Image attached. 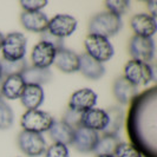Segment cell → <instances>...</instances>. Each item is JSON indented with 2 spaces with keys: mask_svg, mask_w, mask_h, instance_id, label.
I'll use <instances>...</instances> for the list:
<instances>
[{
  "mask_svg": "<svg viewBox=\"0 0 157 157\" xmlns=\"http://www.w3.org/2000/svg\"><path fill=\"white\" fill-rule=\"evenodd\" d=\"M13 111L5 101L0 98V130L10 129L13 124Z\"/></svg>",
  "mask_w": 157,
  "mask_h": 157,
  "instance_id": "484cf974",
  "label": "cell"
},
{
  "mask_svg": "<svg viewBox=\"0 0 157 157\" xmlns=\"http://www.w3.org/2000/svg\"><path fill=\"white\" fill-rule=\"evenodd\" d=\"M97 103V94L91 89H80L73 92L69 101V109L77 112H85L94 108Z\"/></svg>",
  "mask_w": 157,
  "mask_h": 157,
  "instance_id": "7c38bea8",
  "label": "cell"
},
{
  "mask_svg": "<svg viewBox=\"0 0 157 157\" xmlns=\"http://www.w3.org/2000/svg\"><path fill=\"white\" fill-rule=\"evenodd\" d=\"M135 86L148 85L154 79V71L148 63H142L138 60H129L124 67V76Z\"/></svg>",
  "mask_w": 157,
  "mask_h": 157,
  "instance_id": "8992f818",
  "label": "cell"
},
{
  "mask_svg": "<svg viewBox=\"0 0 157 157\" xmlns=\"http://www.w3.org/2000/svg\"><path fill=\"white\" fill-rule=\"evenodd\" d=\"M18 145L25 155L39 157L46 151V142L41 134L23 130L18 136Z\"/></svg>",
  "mask_w": 157,
  "mask_h": 157,
  "instance_id": "52a82bcc",
  "label": "cell"
},
{
  "mask_svg": "<svg viewBox=\"0 0 157 157\" xmlns=\"http://www.w3.org/2000/svg\"><path fill=\"white\" fill-rule=\"evenodd\" d=\"M113 157H142V155L132 144L121 142L115 150Z\"/></svg>",
  "mask_w": 157,
  "mask_h": 157,
  "instance_id": "83f0119b",
  "label": "cell"
},
{
  "mask_svg": "<svg viewBox=\"0 0 157 157\" xmlns=\"http://www.w3.org/2000/svg\"><path fill=\"white\" fill-rule=\"evenodd\" d=\"M98 140V132L90 130L85 126H79L75 129L72 145L80 152H91L96 148Z\"/></svg>",
  "mask_w": 157,
  "mask_h": 157,
  "instance_id": "8fae6325",
  "label": "cell"
},
{
  "mask_svg": "<svg viewBox=\"0 0 157 157\" xmlns=\"http://www.w3.org/2000/svg\"><path fill=\"white\" fill-rule=\"evenodd\" d=\"M55 65L65 73H73L79 69V56L67 48L57 50L55 57Z\"/></svg>",
  "mask_w": 157,
  "mask_h": 157,
  "instance_id": "2e32d148",
  "label": "cell"
},
{
  "mask_svg": "<svg viewBox=\"0 0 157 157\" xmlns=\"http://www.w3.org/2000/svg\"><path fill=\"white\" fill-rule=\"evenodd\" d=\"M0 65H1V78H6L14 75H21L24 70L27 67L25 59H20L17 62H8L2 59L0 60Z\"/></svg>",
  "mask_w": 157,
  "mask_h": 157,
  "instance_id": "d4e9b609",
  "label": "cell"
},
{
  "mask_svg": "<svg viewBox=\"0 0 157 157\" xmlns=\"http://www.w3.org/2000/svg\"><path fill=\"white\" fill-rule=\"evenodd\" d=\"M53 117L45 111L39 109L36 110H27L21 117L20 124L25 131L41 134L44 131H48V129L53 124Z\"/></svg>",
  "mask_w": 157,
  "mask_h": 157,
  "instance_id": "277c9868",
  "label": "cell"
},
{
  "mask_svg": "<svg viewBox=\"0 0 157 157\" xmlns=\"http://www.w3.org/2000/svg\"><path fill=\"white\" fill-rule=\"evenodd\" d=\"M113 94L119 103L129 104L137 96V86L124 77H118L113 83Z\"/></svg>",
  "mask_w": 157,
  "mask_h": 157,
  "instance_id": "d6986e66",
  "label": "cell"
},
{
  "mask_svg": "<svg viewBox=\"0 0 157 157\" xmlns=\"http://www.w3.org/2000/svg\"><path fill=\"white\" fill-rule=\"evenodd\" d=\"M45 94L43 87L39 85L26 84L23 94L20 96V101L27 110H36L38 109L44 102Z\"/></svg>",
  "mask_w": 157,
  "mask_h": 157,
  "instance_id": "e0dca14e",
  "label": "cell"
},
{
  "mask_svg": "<svg viewBox=\"0 0 157 157\" xmlns=\"http://www.w3.org/2000/svg\"><path fill=\"white\" fill-rule=\"evenodd\" d=\"M119 143L121 141L117 135H103V137H99V140L97 142L94 152H96L97 156H103V155L113 156L115 150Z\"/></svg>",
  "mask_w": 157,
  "mask_h": 157,
  "instance_id": "cb8c5ba5",
  "label": "cell"
},
{
  "mask_svg": "<svg viewBox=\"0 0 157 157\" xmlns=\"http://www.w3.org/2000/svg\"><path fill=\"white\" fill-rule=\"evenodd\" d=\"M84 45L86 50V55L102 64L110 60L115 53L113 46L109 39L97 34H89L85 38Z\"/></svg>",
  "mask_w": 157,
  "mask_h": 157,
  "instance_id": "3957f363",
  "label": "cell"
},
{
  "mask_svg": "<svg viewBox=\"0 0 157 157\" xmlns=\"http://www.w3.org/2000/svg\"><path fill=\"white\" fill-rule=\"evenodd\" d=\"M105 6L108 7L109 12L121 17L128 11V8L130 7V2L128 0H106Z\"/></svg>",
  "mask_w": 157,
  "mask_h": 157,
  "instance_id": "4316f807",
  "label": "cell"
},
{
  "mask_svg": "<svg viewBox=\"0 0 157 157\" xmlns=\"http://www.w3.org/2000/svg\"><path fill=\"white\" fill-rule=\"evenodd\" d=\"M156 108V87H151L135 97L129 111L128 134L131 144L145 157H157Z\"/></svg>",
  "mask_w": 157,
  "mask_h": 157,
  "instance_id": "6da1fadb",
  "label": "cell"
},
{
  "mask_svg": "<svg viewBox=\"0 0 157 157\" xmlns=\"http://www.w3.org/2000/svg\"><path fill=\"white\" fill-rule=\"evenodd\" d=\"M4 38H5V36L0 32V51H1V46H2V43H4Z\"/></svg>",
  "mask_w": 157,
  "mask_h": 157,
  "instance_id": "836d02e7",
  "label": "cell"
},
{
  "mask_svg": "<svg viewBox=\"0 0 157 157\" xmlns=\"http://www.w3.org/2000/svg\"><path fill=\"white\" fill-rule=\"evenodd\" d=\"M97 157H113V156H111V155H103V156H97Z\"/></svg>",
  "mask_w": 157,
  "mask_h": 157,
  "instance_id": "d590c367",
  "label": "cell"
},
{
  "mask_svg": "<svg viewBox=\"0 0 157 157\" xmlns=\"http://www.w3.org/2000/svg\"><path fill=\"white\" fill-rule=\"evenodd\" d=\"M105 111L108 115V124H106V128L103 130V134L117 135L123 125V118H124L123 110L118 106H112Z\"/></svg>",
  "mask_w": 157,
  "mask_h": 157,
  "instance_id": "603a6c76",
  "label": "cell"
},
{
  "mask_svg": "<svg viewBox=\"0 0 157 157\" xmlns=\"http://www.w3.org/2000/svg\"><path fill=\"white\" fill-rule=\"evenodd\" d=\"M130 25L135 36L152 38V36L156 33V19L149 13L135 14L130 20Z\"/></svg>",
  "mask_w": 157,
  "mask_h": 157,
  "instance_id": "4fadbf2b",
  "label": "cell"
},
{
  "mask_svg": "<svg viewBox=\"0 0 157 157\" xmlns=\"http://www.w3.org/2000/svg\"><path fill=\"white\" fill-rule=\"evenodd\" d=\"M41 40H43V41H46V43H50V44L53 45L57 50L64 48L63 39H59V38H57V37H53L52 34H50L47 31H45L43 33V39Z\"/></svg>",
  "mask_w": 157,
  "mask_h": 157,
  "instance_id": "1f68e13d",
  "label": "cell"
},
{
  "mask_svg": "<svg viewBox=\"0 0 157 157\" xmlns=\"http://www.w3.org/2000/svg\"><path fill=\"white\" fill-rule=\"evenodd\" d=\"M0 78H1V65H0Z\"/></svg>",
  "mask_w": 157,
  "mask_h": 157,
  "instance_id": "8d00e7d4",
  "label": "cell"
},
{
  "mask_svg": "<svg viewBox=\"0 0 157 157\" xmlns=\"http://www.w3.org/2000/svg\"><path fill=\"white\" fill-rule=\"evenodd\" d=\"M26 38L23 33L11 32L4 38V43L1 46L2 57L8 62H17L24 59L26 55Z\"/></svg>",
  "mask_w": 157,
  "mask_h": 157,
  "instance_id": "5b68a950",
  "label": "cell"
},
{
  "mask_svg": "<svg viewBox=\"0 0 157 157\" xmlns=\"http://www.w3.org/2000/svg\"><path fill=\"white\" fill-rule=\"evenodd\" d=\"M129 52L134 60L149 64L155 55L154 40L152 38L134 36L129 43Z\"/></svg>",
  "mask_w": 157,
  "mask_h": 157,
  "instance_id": "ba28073f",
  "label": "cell"
},
{
  "mask_svg": "<svg viewBox=\"0 0 157 157\" xmlns=\"http://www.w3.org/2000/svg\"><path fill=\"white\" fill-rule=\"evenodd\" d=\"M25 82L20 75L10 76L2 78V96L10 101L18 99L25 89Z\"/></svg>",
  "mask_w": 157,
  "mask_h": 157,
  "instance_id": "ffe728a7",
  "label": "cell"
},
{
  "mask_svg": "<svg viewBox=\"0 0 157 157\" xmlns=\"http://www.w3.org/2000/svg\"><path fill=\"white\" fill-rule=\"evenodd\" d=\"M48 4L47 0H21L20 5L21 7L27 11V12H36L40 11L41 8H44Z\"/></svg>",
  "mask_w": 157,
  "mask_h": 157,
  "instance_id": "4dcf8cb0",
  "label": "cell"
},
{
  "mask_svg": "<svg viewBox=\"0 0 157 157\" xmlns=\"http://www.w3.org/2000/svg\"><path fill=\"white\" fill-rule=\"evenodd\" d=\"M45 157H70L69 148L65 144L53 143L46 149Z\"/></svg>",
  "mask_w": 157,
  "mask_h": 157,
  "instance_id": "f1b7e54d",
  "label": "cell"
},
{
  "mask_svg": "<svg viewBox=\"0 0 157 157\" xmlns=\"http://www.w3.org/2000/svg\"><path fill=\"white\" fill-rule=\"evenodd\" d=\"M57 48L53 45L46 41H39L32 50L31 59L33 66L40 67V69H48L53 62Z\"/></svg>",
  "mask_w": 157,
  "mask_h": 157,
  "instance_id": "30bf717a",
  "label": "cell"
},
{
  "mask_svg": "<svg viewBox=\"0 0 157 157\" xmlns=\"http://www.w3.org/2000/svg\"><path fill=\"white\" fill-rule=\"evenodd\" d=\"M20 21L27 31L37 32V33H44L47 31L48 18L41 11H36V12L24 11L20 16Z\"/></svg>",
  "mask_w": 157,
  "mask_h": 157,
  "instance_id": "9a60e30c",
  "label": "cell"
},
{
  "mask_svg": "<svg viewBox=\"0 0 157 157\" xmlns=\"http://www.w3.org/2000/svg\"><path fill=\"white\" fill-rule=\"evenodd\" d=\"M2 96V78H0V98Z\"/></svg>",
  "mask_w": 157,
  "mask_h": 157,
  "instance_id": "e575fe53",
  "label": "cell"
},
{
  "mask_svg": "<svg viewBox=\"0 0 157 157\" xmlns=\"http://www.w3.org/2000/svg\"><path fill=\"white\" fill-rule=\"evenodd\" d=\"M48 134L55 143L69 145V144H72V141H73L75 129H72L66 123H64L63 121H58V122L55 121L51 128L48 129Z\"/></svg>",
  "mask_w": 157,
  "mask_h": 157,
  "instance_id": "44dd1931",
  "label": "cell"
},
{
  "mask_svg": "<svg viewBox=\"0 0 157 157\" xmlns=\"http://www.w3.org/2000/svg\"><path fill=\"white\" fill-rule=\"evenodd\" d=\"M62 121L69 126H71L72 129H77L79 126H82V113L69 109L65 112Z\"/></svg>",
  "mask_w": 157,
  "mask_h": 157,
  "instance_id": "f546056e",
  "label": "cell"
},
{
  "mask_svg": "<svg viewBox=\"0 0 157 157\" xmlns=\"http://www.w3.org/2000/svg\"><path fill=\"white\" fill-rule=\"evenodd\" d=\"M78 71H80L82 75L85 76L86 78L97 80L101 77H103V75L105 72V67L102 63L94 60V58H91L89 55L84 53V55L79 56Z\"/></svg>",
  "mask_w": 157,
  "mask_h": 157,
  "instance_id": "ac0fdd59",
  "label": "cell"
},
{
  "mask_svg": "<svg viewBox=\"0 0 157 157\" xmlns=\"http://www.w3.org/2000/svg\"><path fill=\"white\" fill-rule=\"evenodd\" d=\"M148 7L150 8V11H151V14L150 16L151 17H156V10H155V7H156V1H149L148 2Z\"/></svg>",
  "mask_w": 157,
  "mask_h": 157,
  "instance_id": "d6a6232c",
  "label": "cell"
},
{
  "mask_svg": "<svg viewBox=\"0 0 157 157\" xmlns=\"http://www.w3.org/2000/svg\"><path fill=\"white\" fill-rule=\"evenodd\" d=\"M108 124V115L106 111L103 109L92 108L90 110L82 113V126H85L96 132L102 131L106 128Z\"/></svg>",
  "mask_w": 157,
  "mask_h": 157,
  "instance_id": "5bb4252c",
  "label": "cell"
},
{
  "mask_svg": "<svg viewBox=\"0 0 157 157\" xmlns=\"http://www.w3.org/2000/svg\"><path fill=\"white\" fill-rule=\"evenodd\" d=\"M76 29L77 20L70 14H57L51 20H48L47 25V32L59 39L70 37L76 31Z\"/></svg>",
  "mask_w": 157,
  "mask_h": 157,
  "instance_id": "9c48e42d",
  "label": "cell"
},
{
  "mask_svg": "<svg viewBox=\"0 0 157 157\" xmlns=\"http://www.w3.org/2000/svg\"><path fill=\"white\" fill-rule=\"evenodd\" d=\"M122 29V19L111 12H102L97 13L90 20L89 31L90 34H97L104 38L112 37L117 34Z\"/></svg>",
  "mask_w": 157,
  "mask_h": 157,
  "instance_id": "7a4b0ae2",
  "label": "cell"
},
{
  "mask_svg": "<svg viewBox=\"0 0 157 157\" xmlns=\"http://www.w3.org/2000/svg\"><path fill=\"white\" fill-rule=\"evenodd\" d=\"M20 76L24 79L25 84H33L41 86L43 84H46L50 82L52 73L48 69H40L32 66V67H26Z\"/></svg>",
  "mask_w": 157,
  "mask_h": 157,
  "instance_id": "7402d4cb",
  "label": "cell"
}]
</instances>
